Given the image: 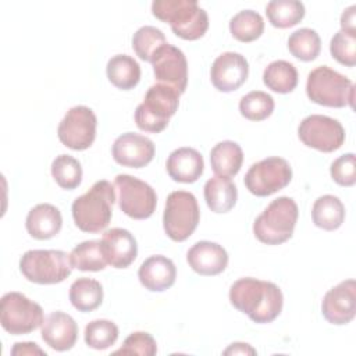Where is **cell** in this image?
I'll return each mask as SVG.
<instances>
[{"label": "cell", "mask_w": 356, "mask_h": 356, "mask_svg": "<svg viewBox=\"0 0 356 356\" xmlns=\"http://www.w3.org/2000/svg\"><path fill=\"white\" fill-rule=\"evenodd\" d=\"M108 81L118 89H134L140 81V67L128 54L113 56L106 67Z\"/></svg>", "instance_id": "484cf974"}, {"label": "cell", "mask_w": 356, "mask_h": 356, "mask_svg": "<svg viewBox=\"0 0 356 356\" xmlns=\"http://www.w3.org/2000/svg\"><path fill=\"white\" fill-rule=\"evenodd\" d=\"M298 136L307 147L331 153L343 145L345 129L335 118L321 114H312L303 118L299 124Z\"/></svg>", "instance_id": "7c38bea8"}, {"label": "cell", "mask_w": 356, "mask_h": 356, "mask_svg": "<svg viewBox=\"0 0 356 356\" xmlns=\"http://www.w3.org/2000/svg\"><path fill=\"white\" fill-rule=\"evenodd\" d=\"M298 214V204L292 197H277L254 220L253 234L261 243L281 245L292 236Z\"/></svg>", "instance_id": "5b68a950"}, {"label": "cell", "mask_w": 356, "mask_h": 356, "mask_svg": "<svg viewBox=\"0 0 356 356\" xmlns=\"http://www.w3.org/2000/svg\"><path fill=\"white\" fill-rule=\"evenodd\" d=\"M177 268L171 259L163 254L147 257L138 270L140 284L152 292H163L175 282Z\"/></svg>", "instance_id": "44dd1931"}, {"label": "cell", "mask_w": 356, "mask_h": 356, "mask_svg": "<svg viewBox=\"0 0 356 356\" xmlns=\"http://www.w3.org/2000/svg\"><path fill=\"white\" fill-rule=\"evenodd\" d=\"M306 95L313 103L320 106L335 108L349 106L353 108L355 85L335 70L320 65L307 75Z\"/></svg>", "instance_id": "277c9868"}, {"label": "cell", "mask_w": 356, "mask_h": 356, "mask_svg": "<svg viewBox=\"0 0 356 356\" xmlns=\"http://www.w3.org/2000/svg\"><path fill=\"white\" fill-rule=\"evenodd\" d=\"M356 6H350L343 10L341 15V31L356 33Z\"/></svg>", "instance_id": "60d3db41"}, {"label": "cell", "mask_w": 356, "mask_h": 356, "mask_svg": "<svg viewBox=\"0 0 356 356\" xmlns=\"http://www.w3.org/2000/svg\"><path fill=\"white\" fill-rule=\"evenodd\" d=\"M46 355L36 343L33 342H17L11 349V355Z\"/></svg>", "instance_id": "b9f144b4"}, {"label": "cell", "mask_w": 356, "mask_h": 356, "mask_svg": "<svg viewBox=\"0 0 356 356\" xmlns=\"http://www.w3.org/2000/svg\"><path fill=\"white\" fill-rule=\"evenodd\" d=\"M312 218L316 227L334 231L338 229L345 220V207L339 197L334 195H323L316 199L312 209Z\"/></svg>", "instance_id": "4316f807"}, {"label": "cell", "mask_w": 356, "mask_h": 356, "mask_svg": "<svg viewBox=\"0 0 356 356\" xmlns=\"http://www.w3.org/2000/svg\"><path fill=\"white\" fill-rule=\"evenodd\" d=\"M44 321L43 309L21 292H7L0 302L1 327L11 335L29 334Z\"/></svg>", "instance_id": "9c48e42d"}, {"label": "cell", "mask_w": 356, "mask_h": 356, "mask_svg": "<svg viewBox=\"0 0 356 356\" xmlns=\"http://www.w3.org/2000/svg\"><path fill=\"white\" fill-rule=\"evenodd\" d=\"M288 50L298 60L313 61L321 50L320 36L314 29L300 28L289 35Z\"/></svg>", "instance_id": "d6a6232c"}, {"label": "cell", "mask_w": 356, "mask_h": 356, "mask_svg": "<svg viewBox=\"0 0 356 356\" xmlns=\"http://www.w3.org/2000/svg\"><path fill=\"white\" fill-rule=\"evenodd\" d=\"M114 202V186L106 179L95 182L86 193L72 203L71 210L75 225L83 232L97 234L103 231L111 221Z\"/></svg>", "instance_id": "7a4b0ae2"}, {"label": "cell", "mask_w": 356, "mask_h": 356, "mask_svg": "<svg viewBox=\"0 0 356 356\" xmlns=\"http://www.w3.org/2000/svg\"><path fill=\"white\" fill-rule=\"evenodd\" d=\"M292 179V168L282 157H267L250 165L243 182L254 196H270L284 189Z\"/></svg>", "instance_id": "30bf717a"}, {"label": "cell", "mask_w": 356, "mask_h": 356, "mask_svg": "<svg viewBox=\"0 0 356 356\" xmlns=\"http://www.w3.org/2000/svg\"><path fill=\"white\" fill-rule=\"evenodd\" d=\"M266 14L273 26L284 29L303 19L305 6L298 0H273L266 6Z\"/></svg>", "instance_id": "4dcf8cb0"}, {"label": "cell", "mask_w": 356, "mask_h": 356, "mask_svg": "<svg viewBox=\"0 0 356 356\" xmlns=\"http://www.w3.org/2000/svg\"><path fill=\"white\" fill-rule=\"evenodd\" d=\"M241 114L250 121H263L274 111V99L261 90H253L245 95L239 102Z\"/></svg>", "instance_id": "d590c367"}, {"label": "cell", "mask_w": 356, "mask_h": 356, "mask_svg": "<svg viewBox=\"0 0 356 356\" xmlns=\"http://www.w3.org/2000/svg\"><path fill=\"white\" fill-rule=\"evenodd\" d=\"M332 179L341 186H352L356 182V157L346 153L335 159L330 167Z\"/></svg>", "instance_id": "ab89813d"}, {"label": "cell", "mask_w": 356, "mask_h": 356, "mask_svg": "<svg viewBox=\"0 0 356 356\" xmlns=\"http://www.w3.org/2000/svg\"><path fill=\"white\" fill-rule=\"evenodd\" d=\"M118 339V327L110 320H93L85 327V342L89 348L103 350Z\"/></svg>", "instance_id": "8d00e7d4"}, {"label": "cell", "mask_w": 356, "mask_h": 356, "mask_svg": "<svg viewBox=\"0 0 356 356\" xmlns=\"http://www.w3.org/2000/svg\"><path fill=\"white\" fill-rule=\"evenodd\" d=\"M97 118L86 106L71 107L60 121L57 135L60 142L72 150H85L96 138Z\"/></svg>", "instance_id": "4fadbf2b"}, {"label": "cell", "mask_w": 356, "mask_h": 356, "mask_svg": "<svg viewBox=\"0 0 356 356\" xmlns=\"http://www.w3.org/2000/svg\"><path fill=\"white\" fill-rule=\"evenodd\" d=\"M330 51L339 64L353 67L356 64V33L338 31L330 42Z\"/></svg>", "instance_id": "74e56055"}, {"label": "cell", "mask_w": 356, "mask_h": 356, "mask_svg": "<svg viewBox=\"0 0 356 356\" xmlns=\"http://www.w3.org/2000/svg\"><path fill=\"white\" fill-rule=\"evenodd\" d=\"M179 93L163 83L152 85L143 102L135 110V122L140 131L159 134L168 125L179 106Z\"/></svg>", "instance_id": "8992f818"}, {"label": "cell", "mask_w": 356, "mask_h": 356, "mask_svg": "<svg viewBox=\"0 0 356 356\" xmlns=\"http://www.w3.org/2000/svg\"><path fill=\"white\" fill-rule=\"evenodd\" d=\"M249 75V64L241 53L225 51L220 54L210 70V79L220 92H234L239 89Z\"/></svg>", "instance_id": "2e32d148"}, {"label": "cell", "mask_w": 356, "mask_h": 356, "mask_svg": "<svg viewBox=\"0 0 356 356\" xmlns=\"http://www.w3.org/2000/svg\"><path fill=\"white\" fill-rule=\"evenodd\" d=\"M243 163V152L236 142H218L210 152V164L220 177L231 178L236 175Z\"/></svg>", "instance_id": "d4e9b609"}, {"label": "cell", "mask_w": 356, "mask_h": 356, "mask_svg": "<svg viewBox=\"0 0 356 356\" xmlns=\"http://www.w3.org/2000/svg\"><path fill=\"white\" fill-rule=\"evenodd\" d=\"M157 83L167 85L182 95L188 85V61L182 50L165 43L150 60Z\"/></svg>", "instance_id": "5bb4252c"}, {"label": "cell", "mask_w": 356, "mask_h": 356, "mask_svg": "<svg viewBox=\"0 0 356 356\" xmlns=\"http://www.w3.org/2000/svg\"><path fill=\"white\" fill-rule=\"evenodd\" d=\"M152 14L185 40L200 39L209 29L207 13L195 0H154Z\"/></svg>", "instance_id": "3957f363"}, {"label": "cell", "mask_w": 356, "mask_h": 356, "mask_svg": "<svg viewBox=\"0 0 356 356\" xmlns=\"http://www.w3.org/2000/svg\"><path fill=\"white\" fill-rule=\"evenodd\" d=\"M22 275L39 285H51L63 282L70 277L72 266L70 254L54 249L28 250L19 260Z\"/></svg>", "instance_id": "52a82bcc"}, {"label": "cell", "mask_w": 356, "mask_h": 356, "mask_svg": "<svg viewBox=\"0 0 356 356\" xmlns=\"http://www.w3.org/2000/svg\"><path fill=\"white\" fill-rule=\"evenodd\" d=\"M224 355H256V349H253L249 343L235 342V343H231L224 350Z\"/></svg>", "instance_id": "7bdbcfd3"}, {"label": "cell", "mask_w": 356, "mask_h": 356, "mask_svg": "<svg viewBox=\"0 0 356 356\" xmlns=\"http://www.w3.org/2000/svg\"><path fill=\"white\" fill-rule=\"evenodd\" d=\"M51 175L60 188L72 191L82 181L81 163L72 156L60 154L51 163Z\"/></svg>", "instance_id": "836d02e7"}, {"label": "cell", "mask_w": 356, "mask_h": 356, "mask_svg": "<svg viewBox=\"0 0 356 356\" xmlns=\"http://www.w3.org/2000/svg\"><path fill=\"white\" fill-rule=\"evenodd\" d=\"M63 225L60 210L50 203H40L32 207L26 216L25 227L28 234L39 241L56 236Z\"/></svg>", "instance_id": "603a6c76"}, {"label": "cell", "mask_w": 356, "mask_h": 356, "mask_svg": "<svg viewBox=\"0 0 356 356\" xmlns=\"http://www.w3.org/2000/svg\"><path fill=\"white\" fill-rule=\"evenodd\" d=\"M170 178L182 184H193L203 174V156L193 147H179L171 152L165 163Z\"/></svg>", "instance_id": "7402d4cb"}, {"label": "cell", "mask_w": 356, "mask_h": 356, "mask_svg": "<svg viewBox=\"0 0 356 356\" xmlns=\"http://www.w3.org/2000/svg\"><path fill=\"white\" fill-rule=\"evenodd\" d=\"M264 31L263 17L253 10H242L229 21L231 35L243 43L253 42L261 36Z\"/></svg>", "instance_id": "1f68e13d"}, {"label": "cell", "mask_w": 356, "mask_h": 356, "mask_svg": "<svg viewBox=\"0 0 356 356\" xmlns=\"http://www.w3.org/2000/svg\"><path fill=\"white\" fill-rule=\"evenodd\" d=\"M102 249L107 264L114 268H127L138 254V245L134 235L124 228L107 229L102 239Z\"/></svg>", "instance_id": "ac0fdd59"}, {"label": "cell", "mask_w": 356, "mask_h": 356, "mask_svg": "<svg viewBox=\"0 0 356 356\" xmlns=\"http://www.w3.org/2000/svg\"><path fill=\"white\" fill-rule=\"evenodd\" d=\"M114 185L118 191V206L128 217L145 220L154 213L157 196L149 184L128 174H118Z\"/></svg>", "instance_id": "8fae6325"}, {"label": "cell", "mask_w": 356, "mask_h": 356, "mask_svg": "<svg viewBox=\"0 0 356 356\" xmlns=\"http://www.w3.org/2000/svg\"><path fill=\"white\" fill-rule=\"evenodd\" d=\"M157 353V345L154 338L145 331H136L128 335L120 349L113 355H142L153 356Z\"/></svg>", "instance_id": "f35d334b"}, {"label": "cell", "mask_w": 356, "mask_h": 356, "mask_svg": "<svg viewBox=\"0 0 356 356\" xmlns=\"http://www.w3.org/2000/svg\"><path fill=\"white\" fill-rule=\"evenodd\" d=\"M199 220L200 210L195 195L186 191H174L167 196L163 227L170 239L186 241L195 232Z\"/></svg>", "instance_id": "ba28073f"}, {"label": "cell", "mask_w": 356, "mask_h": 356, "mask_svg": "<svg viewBox=\"0 0 356 356\" xmlns=\"http://www.w3.org/2000/svg\"><path fill=\"white\" fill-rule=\"evenodd\" d=\"M167 43L164 33L152 25L140 26L132 36V49L136 56L143 60L149 61L154 56V53Z\"/></svg>", "instance_id": "e575fe53"}, {"label": "cell", "mask_w": 356, "mask_h": 356, "mask_svg": "<svg viewBox=\"0 0 356 356\" xmlns=\"http://www.w3.org/2000/svg\"><path fill=\"white\" fill-rule=\"evenodd\" d=\"M229 302L253 323L266 324L280 316L284 296L280 286L274 282L246 277L239 278L231 285Z\"/></svg>", "instance_id": "6da1fadb"}, {"label": "cell", "mask_w": 356, "mask_h": 356, "mask_svg": "<svg viewBox=\"0 0 356 356\" xmlns=\"http://www.w3.org/2000/svg\"><path fill=\"white\" fill-rule=\"evenodd\" d=\"M263 82L273 92L289 93L298 85V71L292 63L275 60L266 67Z\"/></svg>", "instance_id": "f1b7e54d"}, {"label": "cell", "mask_w": 356, "mask_h": 356, "mask_svg": "<svg viewBox=\"0 0 356 356\" xmlns=\"http://www.w3.org/2000/svg\"><path fill=\"white\" fill-rule=\"evenodd\" d=\"M189 267L200 275H217L222 273L228 264L227 250L210 241H199L186 253Z\"/></svg>", "instance_id": "d6986e66"}, {"label": "cell", "mask_w": 356, "mask_h": 356, "mask_svg": "<svg viewBox=\"0 0 356 356\" xmlns=\"http://www.w3.org/2000/svg\"><path fill=\"white\" fill-rule=\"evenodd\" d=\"M70 261L72 268L81 271H102L107 266L102 242L96 239L78 243L70 253Z\"/></svg>", "instance_id": "f546056e"}, {"label": "cell", "mask_w": 356, "mask_h": 356, "mask_svg": "<svg viewBox=\"0 0 356 356\" xmlns=\"http://www.w3.org/2000/svg\"><path fill=\"white\" fill-rule=\"evenodd\" d=\"M71 305L79 312H92L103 302V286L93 278H78L70 286L68 293Z\"/></svg>", "instance_id": "83f0119b"}, {"label": "cell", "mask_w": 356, "mask_h": 356, "mask_svg": "<svg viewBox=\"0 0 356 356\" xmlns=\"http://www.w3.org/2000/svg\"><path fill=\"white\" fill-rule=\"evenodd\" d=\"M321 313L335 325H343L353 320L356 313V282L345 280L331 288L323 298Z\"/></svg>", "instance_id": "9a60e30c"}, {"label": "cell", "mask_w": 356, "mask_h": 356, "mask_svg": "<svg viewBox=\"0 0 356 356\" xmlns=\"http://www.w3.org/2000/svg\"><path fill=\"white\" fill-rule=\"evenodd\" d=\"M78 338L75 320L64 312L50 313L42 324V339L54 350H70Z\"/></svg>", "instance_id": "ffe728a7"}, {"label": "cell", "mask_w": 356, "mask_h": 356, "mask_svg": "<svg viewBox=\"0 0 356 356\" xmlns=\"http://www.w3.org/2000/svg\"><path fill=\"white\" fill-rule=\"evenodd\" d=\"M203 193L207 207L218 214L229 211L238 199L236 185L231 181V178L220 175L207 179Z\"/></svg>", "instance_id": "cb8c5ba5"}, {"label": "cell", "mask_w": 356, "mask_h": 356, "mask_svg": "<svg viewBox=\"0 0 356 356\" xmlns=\"http://www.w3.org/2000/svg\"><path fill=\"white\" fill-rule=\"evenodd\" d=\"M154 143L139 134L125 132L113 143V159L124 167L142 168L154 157Z\"/></svg>", "instance_id": "e0dca14e"}]
</instances>
